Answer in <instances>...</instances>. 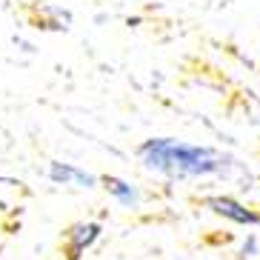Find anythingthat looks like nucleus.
<instances>
[{
  "instance_id": "2",
  "label": "nucleus",
  "mask_w": 260,
  "mask_h": 260,
  "mask_svg": "<svg viewBox=\"0 0 260 260\" xmlns=\"http://www.w3.org/2000/svg\"><path fill=\"white\" fill-rule=\"evenodd\" d=\"M200 203H203V209H209L212 214L235 223V226H260V212L257 209L240 203V200L232 198V194H206Z\"/></svg>"
},
{
  "instance_id": "6",
  "label": "nucleus",
  "mask_w": 260,
  "mask_h": 260,
  "mask_svg": "<svg viewBox=\"0 0 260 260\" xmlns=\"http://www.w3.org/2000/svg\"><path fill=\"white\" fill-rule=\"evenodd\" d=\"M254 254H257V237L249 235L243 243H240V249H237V260H252Z\"/></svg>"
},
{
  "instance_id": "3",
  "label": "nucleus",
  "mask_w": 260,
  "mask_h": 260,
  "mask_svg": "<svg viewBox=\"0 0 260 260\" xmlns=\"http://www.w3.org/2000/svg\"><path fill=\"white\" fill-rule=\"evenodd\" d=\"M103 235V226L98 220H77L66 229V237H63V254L66 260H80Z\"/></svg>"
},
{
  "instance_id": "1",
  "label": "nucleus",
  "mask_w": 260,
  "mask_h": 260,
  "mask_svg": "<svg viewBox=\"0 0 260 260\" xmlns=\"http://www.w3.org/2000/svg\"><path fill=\"white\" fill-rule=\"evenodd\" d=\"M138 160L143 169L157 172L169 180H194V177L229 175L240 163L232 154L214 149V146L186 143L177 138H149L138 146Z\"/></svg>"
},
{
  "instance_id": "4",
  "label": "nucleus",
  "mask_w": 260,
  "mask_h": 260,
  "mask_svg": "<svg viewBox=\"0 0 260 260\" xmlns=\"http://www.w3.org/2000/svg\"><path fill=\"white\" fill-rule=\"evenodd\" d=\"M46 175L52 183L57 186H77V189H98L100 177H94L92 172L75 166V163H60V160H52L46 169Z\"/></svg>"
},
{
  "instance_id": "5",
  "label": "nucleus",
  "mask_w": 260,
  "mask_h": 260,
  "mask_svg": "<svg viewBox=\"0 0 260 260\" xmlns=\"http://www.w3.org/2000/svg\"><path fill=\"white\" fill-rule=\"evenodd\" d=\"M100 186H103L123 209H138L140 191H138V186H132L129 180H123V177H117V175H103L100 177Z\"/></svg>"
}]
</instances>
